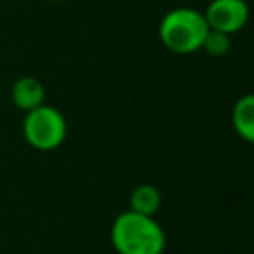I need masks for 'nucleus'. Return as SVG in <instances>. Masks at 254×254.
<instances>
[{"label":"nucleus","mask_w":254,"mask_h":254,"mask_svg":"<svg viewBox=\"0 0 254 254\" xmlns=\"http://www.w3.org/2000/svg\"><path fill=\"white\" fill-rule=\"evenodd\" d=\"M111 242L119 254H163L167 240L153 216L127 210L113 220Z\"/></svg>","instance_id":"nucleus-1"},{"label":"nucleus","mask_w":254,"mask_h":254,"mask_svg":"<svg viewBox=\"0 0 254 254\" xmlns=\"http://www.w3.org/2000/svg\"><path fill=\"white\" fill-rule=\"evenodd\" d=\"M208 32L204 14L192 8H175L159 24V38L163 46L175 54H192L200 50Z\"/></svg>","instance_id":"nucleus-2"},{"label":"nucleus","mask_w":254,"mask_h":254,"mask_svg":"<svg viewBox=\"0 0 254 254\" xmlns=\"http://www.w3.org/2000/svg\"><path fill=\"white\" fill-rule=\"evenodd\" d=\"M22 131H24V139L34 149L52 151L64 143L67 133V123L56 107L44 103L32 111H26Z\"/></svg>","instance_id":"nucleus-3"},{"label":"nucleus","mask_w":254,"mask_h":254,"mask_svg":"<svg viewBox=\"0 0 254 254\" xmlns=\"http://www.w3.org/2000/svg\"><path fill=\"white\" fill-rule=\"evenodd\" d=\"M204 20L210 30L230 36L246 26L248 6L244 0H212L204 12Z\"/></svg>","instance_id":"nucleus-4"},{"label":"nucleus","mask_w":254,"mask_h":254,"mask_svg":"<svg viewBox=\"0 0 254 254\" xmlns=\"http://www.w3.org/2000/svg\"><path fill=\"white\" fill-rule=\"evenodd\" d=\"M12 101L16 107H20L24 111H32V109L44 105L46 89L40 79H36L32 75H24L12 85Z\"/></svg>","instance_id":"nucleus-5"},{"label":"nucleus","mask_w":254,"mask_h":254,"mask_svg":"<svg viewBox=\"0 0 254 254\" xmlns=\"http://www.w3.org/2000/svg\"><path fill=\"white\" fill-rule=\"evenodd\" d=\"M232 125L234 131L248 143L254 141V97L242 95L232 107Z\"/></svg>","instance_id":"nucleus-6"},{"label":"nucleus","mask_w":254,"mask_h":254,"mask_svg":"<svg viewBox=\"0 0 254 254\" xmlns=\"http://www.w3.org/2000/svg\"><path fill=\"white\" fill-rule=\"evenodd\" d=\"M161 206V192L153 185H139L131 192V210L147 216H155Z\"/></svg>","instance_id":"nucleus-7"},{"label":"nucleus","mask_w":254,"mask_h":254,"mask_svg":"<svg viewBox=\"0 0 254 254\" xmlns=\"http://www.w3.org/2000/svg\"><path fill=\"white\" fill-rule=\"evenodd\" d=\"M202 50H206V54L218 58V56H224L230 48V40H228V34H222V32H216V30H210L206 32L204 40H202Z\"/></svg>","instance_id":"nucleus-8"},{"label":"nucleus","mask_w":254,"mask_h":254,"mask_svg":"<svg viewBox=\"0 0 254 254\" xmlns=\"http://www.w3.org/2000/svg\"><path fill=\"white\" fill-rule=\"evenodd\" d=\"M48 2H58V0H48Z\"/></svg>","instance_id":"nucleus-9"}]
</instances>
